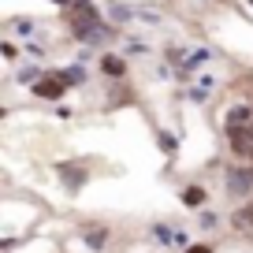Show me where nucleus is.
Listing matches in <instances>:
<instances>
[{
	"label": "nucleus",
	"mask_w": 253,
	"mask_h": 253,
	"mask_svg": "<svg viewBox=\"0 0 253 253\" xmlns=\"http://www.w3.org/2000/svg\"><path fill=\"white\" fill-rule=\"evenodd\" d=\"M227 190L238 194V198L253 194V168H231L227 171Z\"/></svg>",
	"instance_id": "nucleus-2"
},
{
	"label": "nucleus",
	"mask_w": 253,
	"mask_h": 253,
	"mask_svg": "<svg viewBox=\"0 0 253 253\" xmlns=\"http://www.w3.org/2000/svg\"><path fill=\"white\" fill-rule=\"evenodd\" d=\"M160 145H164V153H175V138L171 134H160Z\"/></svg>",
	"instance_id": "nucleus-6"
},
{
	"label": "nucleus",
	"mask_w": 253,
	"mask_h": 253,
	"mask_svg": "<svg viewBox=\"0 0 253 253\" xmlns=\"http://www.w3.org/2000/svg\"><path fill=\"white\" fill-rule=\"evenodd\" d=\"M201 201H205V186H186L182 190V205L186 209H198Z\"/></svg>",
	"instance_id": "nucleus-4"
},
{
	"label": "nucleus",
	"mask_w": 253,
	"mask_h": 253,
	"mask_svg": "<svg viewBox=\"0 0 253 253\" xmlns=\"http://www.w3.org/2000/svg\"><path fill=\"white\" fill-rule=\"evenodd\" d=\"M186 253H212V246H205V242H201V246H190Z\"/></svg>",
	"instance_id": "nucleus-7"
},
{
	"label": "nucleus",
	"mask_w": 253,
	"mask_h": 253,
	"mask_svg": "<svg viewBox=\"0 0 253 253\" xmlns=\"http://www.w3.org/2000/svg\"><path fill=\"white\" fill-rule=\"evenodd\" d=\"M67 93V82L60 79V75H48V79H41V82H34V97H41V101H60V97Z\"/></svg>",
	"instance_id": "nucleus-1"
},
{
	"label": "nucleus",
	"mask_w": 253,
	"mask_h": 253,
	"mask_svg": "<svg viewBox=\"0 0 253 253\" xmlns=\"http://www.w3.org/2000/svg\"><path fill=\"white\" fill-rule=\"evenodd\" d=\"M101 71L112 75V79H123V75H126V60H123V56H104V60H101Z\"/></svg>",
	"instance_id": "nucleus-3"
},
{
	"label": "nucleus",
	"mask_w": 253,
	"mask_h": 253,
	"mask_svg": "<svg viewBox=\"0 0 253 253\" xmlns=\"http://www.w3.org/2000/svg\"><path fill=\"white\" fill-rule=\"evenodd\" d=\"M250 4H253V0H250Z\"/></svg>",
	"instance_id": "nucleus-9"
},
{
	"label": "nucleus",
	"mask_w": 253,
	"mask_h": 253,
	"mask_svg": "<svg viewBox=\"0 0 253 253\" xmlns=\"http://www.w3.org/2000/svg\"><path fill=\"white\" fill-rule=\"evenodd\" d=\"M52 4H60V8H71V4H75V0H52Z\"/></svg>",
	"instance_id": "nucleus-8"
},
{
	"label": "nucleus",
	"mask_w": 253,
	"mask_h": 253,
	"mask_svg": "<svg viewBox=\"0 0 253 253\" xmlns=\"http://www.w3.org/2000/svg\"><path fill=\"white\" fill-rule=\"evenodd\" d=\"M86 242L93 246V250H101V246H104V231H93V235H86Z\"/></svg>",
	"instance_id": "nucleus-5"
}]
</instances>
